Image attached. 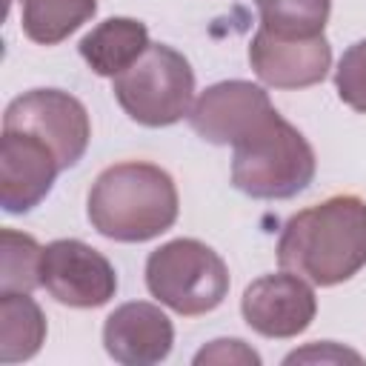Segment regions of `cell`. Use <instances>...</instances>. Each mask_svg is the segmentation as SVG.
I'll return each mask as SVG.
<instances>
[{
  "label": "cell",
  "instance_id": "1",
  "mask_svg": "<svg viewBox=\"0 0 366 366\" xmlns=\"http://www.w3.org/2000/svg\"><path fill=\"white\" fill-rule=\"evenodd\" d=\"M280 269L312 286H337L366 266V200L332 194L292 214L277 237Z\"/></svg>",
  "mask_w": 366,
  "mask_h": 366
},
{
  "label": "cell",
  "instance_id": "2",
  "mask_svg": "<svg viewBox=\"0 0 366 366\" xmlns=\"http://www.w3.org/2000/svg\"><path fill=\"white\" fill-rule=\"evenodd\" d=\"M180 197L172 174L146 160H123L103 169L86 197L92 229L117 243H146L177 220Z\"/></svg>",
  "mask_w": 366,
  "mask_h": 366
},
{
  "label": "cell",
  "instance_id": "3",
  "mask_svg": "<svg viewBox=\"0 0 366 366\" xmlns=\"http://www.w3.org/2000/svg\"><path fill=\"white\" fill-rule=\"evenodd\" d=\"M315 172L312 143L277 109L232 146V186L254 200H289L309 189Z\"/></svg>",
  "mask_w": 366,
  "mask_h": 366
},
{
  "label": "cell",
  "instance_id": "4",
  "mask_svg": "<svg viewBox=\"0 0 366 366\" xmlns=\"http://www.w3.org/2000/svg\"><path fill=\"white\" fill-rule=\"evenodd\" d=\"M229 286L226 260L197 237H174L146 257L149 295L183 317L214 312Z\"/></svg>",
  "mask_w": 366,
  "mask_h": 366
},
{
  "label": "cell",
  "instance_id": "5",
  "mask_svg": "<svg viewBox=\"0 0 366 366\" xmlns=\"http://www.w3.org/2000/svg\"><path fill=\"white\" fill-rule=\"evenodd\" d=\"M112 92L120 109L146 129L174 126L189 117L194 97L192 63L166 43H149V49L117 77Z\"/></svg>",
  "mask_w": 366,
  "mask_h": 366
},
{
  "label": "cell",
  "instance_id": "6",
  "mask_svg": "<svg viewBox=\"0 0 366 366\" xmlns=\"http://www.w3.org/2000/svg\"><path fill=\"white\" fill-rule=\"evenodd\" d=\"M3 129L40 137L54 152L63 172L83 160L92 140L86 106L63 89H31L17 94L3 112Z\"/></svg>",
  "mask_w": 366,
  "mask_h": 366
},
{
  "label": "cell",
  "instance_id": "7",
  "mask_svg": "<svg viewBox=\"0 0 366 366\" xmlns=\"http://www.w3.org/2000/svg\"><path fill=\"white\" fill-rule=\"evenodd\" d=\"M40 286L63 306L97 309L117 292L112 260L77 237H60L43 246Z\"/></svg>",
  "mask_w": 366,
  "mask_h": 366
},
{
  "label": "cell",
  "instance_id": "8",
  "mask_svg": "<svg viewBox=\"0 0 366 366\" xmlns=\"http://www.w3.org/2000/svg\"><path fill=\"white\" fill-rule=\"evenodd\" d=\"M240 315L246 326L263 337H297L303 335L315 315L317 297L309 280L292 272H272L252 280L240 297Z\"/></svg>",
  "mask_w": 366,
  "mask_h": 366
},
{
  "label": "cell",
  "instance_id": "9",
  "mask_svg": "<svg viewBox=\"0 0 366 366\" xmlns=\"http://www.w3.org/2000/svg\"><path fill=\"white\" fill-rule=\"evenodd\" d=\"M272 112L274 106L263 86L252 80H220L197 94L189 109V126L206 143L234 146Z\"/></svg>",
  "mask_w": 366,
  "mask_h": 366
},
{
  "label": "cell",
  "instance_id": "10",
  "mask_svg": "<svg viewBox=\"0 0 366 366\" xmlns=\"http://www.w3.org/2000/svg\"><path fill=\"white\" fill-rule=\"evenodd\" d=\"M249 66L272 89H306L326 80L332 46L326 34L283 37L260 26L249 43Z\"/></svg>",
  "mask_w": 366,
  "mask_h": 366
},
{
  "label": "cell",
  "instance_id": "11",
  "mask_svg": "<svg viewBox=\"0 0 366 366\" xmlns=\"http://www.w3.org/2000/svg\"><path fill=\"white\" fill-rule=\"evenodd\" d=\"M60 163L54 152L34 134L3 129L0 137V203L6 214H29L37 209L57 174Z\"/></svg>",
  "mask_w": 366,
  "mask_h": 366
},
{
  "label": "cell",
  "instance_id": "12",
  "mask_svg": "<svg viewBox=\"0 0 366 366\" xmlns=\"http://www.w3.org/2000/svg\"><path fill=\"white\" fill-rule=\"evenodd\" d=\"M174 326L169 315L146 300L120 303L103 323V349L114 363L152 366L172 355Z\"/></svg>",
  "mask_w": 366,
  "mask_h": 366
},
{
  "label": "cell",
  "instance_id": "13",
  "mask_svg": "<svg viewBox=\"0 0 366 366\" xmlns=\"http://www.w3.org/2000/svg\"><path fill=\"white\" fill-rule=\"evenodd\" d=\"M149 49V29L134 17H106L77 43L86 66L100 77H117Z\"/></svg>",
  "mask_w": 366,
  "mask_h": 366
},
{
  "label": "cell",
  "instance_id": "14",
  "mask_svg": "<svg viewBox=\"0 0 366 366\" xmlns=\"http://www.w3.org/2000/svg\"><path fill=\"white\" fill-rule=\"evenodd\" d=\"M46 340V315L31 292H0V360H31Z\"/></svg>",
  "mask_w": 366,
  "mask_h": 366
},
{
  "label": "cell",
  "instance_id": "15",
  "mask_svg": "<svg viewBox=\"0 0 366 366\" xmlns=\"http://www.w3.org/2000/svg\"><path fill=\"white\" fill-rule=\"evenodd\" d=\"M20 29L31 43L57 46L97 14V0H14Z\"/></svg>",
  "mask_w": 366,
  "mask_h": 366
},
{
  "label": "cell",
  "instance_id": "16",
  "mask_svg": "<svg viewBox=\"0 0 366 366\" xmlns=\"http://www.w3.org/2000/svg\"><path fill=\"white\" fill-rule=\"evenodd\" d=\"M260 26L283 37H312L323 34L332 0H254Z\"/></svg>",
  "mask_w": 366,
  "mask_h": 366
},
{
  "label": "cell",
  "instance_id": "17",
  "mask_svg": "<svg viewBox=\"0 0 366 366\" xmlns=\"http://www.w3.org/2000/svg\"><path fill=\"white\" fill-rule=\"evenodd\" d=\"M43 246L17 229L0 232V292H34L40 286Z\"/></svg>",
  "mask_w": 366,
  "mask_h": 366
},
{
  "label": "cell",
  "instance_id": "18",
  "mask_svg": "<svg viewBox=\"0 0 366 366\" xmlns=\"http://www.w3.org/2000/svg\"><path fill=\"white\" fill-rule=\"evenodd\" d=\"M335 89L349 109L366 114V37L340 54L335 69Z\"/></svg>",
  "mask_w": 366,
  "mask_h": 366
},
{
  "label": "cell",
  "instance_id": "19",
  "mask_svg": "<svg viewBox=\"0 0 366 366\" xmlns=\"http://www.w3.org/2000/svg\"><path fill=\"white\" fill-rule=\"evenodd\" d=\"M194 366H203V363H237V366H260V355L246 346L240 337H217L212 340L209 346H203L194 360Z\"/></svg>",
  "mask_w": 366,
  "mask_h": 366
},
{
  "label": "cell",
  "instance_id": "20",
  "mask_svg": "<svg viewBox=\"0 0 366 366\" xmlns=\"http://www.w3.org/2000/svg\"><path fill=\"white\" fill-rule=\"evenodd\" d=\"M343 363V360H352V363H360L363 357L352 349H340L337 343L332 340H317V343H309L306 349H297L292 355L283 357V363Z\"/></svg>",
  "mask_w": 366,
  "mask_h": 366
}]
</instances>
